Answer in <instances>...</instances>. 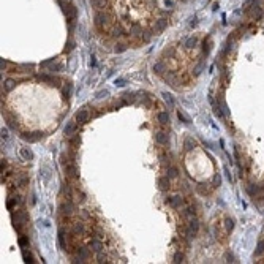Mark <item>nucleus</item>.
<instances>
[{
  "label": "nucleus",
  "mask_w": 264,
  "mask_h": 264,
  "mask_svg": "<svg viewBox=\"0 0 264 264\" xmlns=\"http://www.w3.org/2000/svg\"><path fill=\"white\" fill-rule=\"evenodd\" d=\"M59 210H60L62 215H65V217H71V215H73V212H75V204L67 199L65 203H62V204H60Z\"/></svg>",
  "instance_id": "2"
},
{
  "label": "nucleus",
  "mask_w": 264,
  "mask_h": 264,
  "mask_svg": "<svg viewBox=\"0 0 264 264\" xmlns=\"http://www.w3.org/2000/svg\"><path fill=\"white\" fill-rule=\"evenodd\" d=\"M166 175L169 179H175L179 175V169L175 166H169V168H168V171H166Z\"/></svg>",
  "instance_id": "18"
},
{
  "label": "nucleus",
  "mask_w": 264,
  "mask_h": 264,
  "mask_svg": "<svg viewBox=\"0 0 264 264\" xmlns=\"http://www.w3.org/2000/svg\"><path fill=\"white\" fill-rule=\"evenodd\" d=\"M117 85H123V79H119V81H116Z\"/></svg>",
  "instance_id": "48"
},
{
  "label": "nucleus",
  "mask_w": 264,
  "mask_h": 264,
  "mask_svg": "<svg viewBox=\"0 0 264 264\" xmlns=\"http://www.w3.org/2000/svg\"><path fill=\"white\" fill-rule=\"evenodd\" d=\"M220 185V175H215L214 177V187H218Z\"/></svg>",
  "instance_id": "44"
},
{
  "label": "nucleus",
  "mask_w": 264,
  "mask_h": 264,
  "mask_svg": "<svg viewBox=\"0 0 264 264\" xmlns=\"http://www.w3.org/2000/svg\"><path fill=\"white\" fill-rule=\"evenodd\" d=\"M81 215H82V218H87V220L90 218V215H89V212H87V210H82V212H81Z\"/></svg>",
  "instance_id": "45"
},
{
  "label": "nucleus",
  "mask_w": 264,
  "mask_h": 264,
  "mask_svg": "<svg viewBox=\"0 0 264 264\" xmlns=\"http://www.w3.org/2000/svg\"><path fill=\"white\" fill-rule=\"evenodd\" d=\"M116 52H119V54H120V52H125L127 51V44H123V43H119L117 46H116V49H114Z\"/></svg>",
  "instance_id": "30"
},
{
  "label": "nucleus",
  "mask_w": 264,
  "mask_h": 264,
  "mask_svg": "<svg viewBox=\"0 0 264 264\" xmlns=\"http://www.w3.org/2000/svg\"><path fill=\"white\" fill-rule=\"evenodd\" d=\"M158 122L162 125H168L169 123V116H168V113H158Z\"/></svg>",
  "instance_id": "20"
},
{
  "label": "nucleus",
  "mask_w": 264,
  "mask_h": 264,
  "mask_svg": "<svg viewBox=\"0 0 264 264\" xmlns=\"http://www.w3.org/2000/svg\"><path fill=\"white\" fill-rule=\"evenodd\" d=\"M92 6L97 11H103L105 6H106V0H92Z\"/></svg>",
  "instance_id": "14"
},
{
  "label": "nucleus",
  "mask_w": 264,
  "mask_h": 264,
  "mask_svg": "<svg viewBox=\"0 0 264 264\" xmlns=\"http://www.w3.org/2000/svg\"><path fill=\"white\" fill-rule=\"evenodd\" d=\"M65 175L68 179H78L79 177V174H78V169H76V166L75 165H70V166H67L65 168Z\"/></svg>",
  "instance_id": "10"
},
{
  "label": "nucleus",
  "mask_w": 264,
  "mask_h": 264,
  "mask_svg": "<svg viewBox=\"0 0 264 264\" xmlns=\"http://www.w3.org/2000/svg\"><path fill=\"white\" fill-rule=\"evenodd\" d=\"M0 168H2V172H3L5 168H6V160H2V165H0Z\"/></svg>",
  "instance_id": "46"
},
{
  "label": "nucleus",
  "mask_w": 264,
  "mask_h": 264,
  "mask_svg": "<svg viewBox=\"0 0 264 264\" xmlns=\"http://www.w3.org/2000/svg\"><path fill=\"white\" fill-rule=\"evenodd\" d=\"M113 35H114V36H122V35H123V29H122L120 26H116L114 30H113Z\"/></svg>",
  "instance_id": "28"
},
{
  "label": "nucleus",
  "mask_w": 264,
  "mask_h": 264,
  "mask_svg": "<svg viewBox=\"0 0 264 264\" xmlns=\"http://www.w3.org/2000/svg\"><path fill=\"white\" fill-rule=\"evenodd\" d=\"M21 157L24 160H32V158H33V152H32L29 147H22L21 149Z\"/></svg>",
  "instance_id": "17"
},
{
  "label": "nucleus",
  "mask_w": 264,
  "mask_h": 264,
  "mask_svg": "<svg viewBox=\"0 0 264 264\" xmlns=\"http://www.w3.org/2000/svg\"><path fill=\"white\" fill-rule=\"evenodd\" d=\"M71 233H73L75 236H82L85 234V225L79 220V221H75L73 223V228H71Z\"/></svg>",
  "instance_id": "4"
},
{
  "label": "nucleus",
  "mask_w": 264,
  "mask_h": 264,
  "mask_svg": "<svg viewBox=\"0 0 264 264\" xmlns=\"http://www.w3.org/2000/svg\"><path fill=\"white\" fill-rule=\"evenodd\" d=\"M198 229H199V223L198 220L193 217L190 221H188V231H190V237H195L196 233H198Z\"/></svg>",
  "instance_id": "8"
},
{
  "label": "nucleus",
  "mask_w": 264,
  "mask_h": 264,
  "mask_svg": "<svg viewBox=\"0 0 264 264\" xmlns=\"http://www.w3.org/2000/svg\"><path fill=\"white\" fill-rule=\"evenodd\" d=\"M133 100H134L133 93H125V95H123V105H127V103H131Z\"/></svg>",
  "instance_id": "31"
},
{
  "label": "nucleus",
  "mask_w": 264,
  "mask_h": 264,
  "mask_svg": "<svg viewBox=\"0 0 264 264\" xmlns=\"http://www.w3.org/2000/svg\"><path fill=\"white\" fill-rule=\"evenodd\" d=\"M19 245H21V247H27V245H29V237L21 236V239H19Z\"/></svg>",
  "instance_id": "34"
},
{
  "label": "nucleus",
  "mask_w": 264,
  "mask_h": 264,
  "mask_svg": "<svg viewBox=\"0 0 264 264\" xmlns=\"http://www.w3.org/2000/svg\"><path fill=\"white\" fill-rule=\"evenodd\" d=\"M93 21H95V27H97L100 32H105V30H108V26L111 24V16L103 13V11H97Z\"/></svg>",
  "instance_id": "1"
},
{
  "label": "nucleus",
  "mask_w": 264,
  "mask_h": 264,
  "mask_svg": "<svg viewBox=\"0 0 264 264\" xmlns=\"http://www.w3.org/2000/svg\"><path fill=\"white\" fill-rule=\"evenodd\" d=\"M90 248H92L93 252H97V253L101 252V250H103V242L100 241L98 237H93L92 241H90Z\"/></svg>",
  "instance_id": "12"
},
{
  "label": "nucleus",
  "mask_w": 264,
  "mask_h": 264,
  "mask_svg": "<svg viewBox=\"0 0 264 264\" xmlns=\"http://www.w3.org/2000/svg\"><path fill=\"white\" fill-rule=\"evenodd\" d=\"M0 67H2V70H3L5 67H6V62H5L3 59H2V62H0Z\"/></svg>",
  "instance_id": "47"
},
{
  "label": "nucleus",
  "mask_w": 264,
  "mask_h": 264,
  "mask_svg": "<svg viewBox=\"0 0 264 264\" xmlns=\"http://www.w3.org/2000/svg\"><path fill=\"white\" fill-rule=\"evenodd\" d=\"M59 2H62V0H59Z\"/></svg>",
  "instance_id": "50"
},
{
  "label": "nucleus",
  "mask_w": 264,
  "mask_h": 264,
  "mask_svg": "<svg viewBox=\"0 0 264 264\" xmlns=\"http://www.w3.org/2000/svg\"><path fill=\"white\" fill-rule=\"evenodd\" d=\"M71 93V85L68 84V87H65V89H63V97H65V98H68V95Z\"/></svg>",
  "instance_id": "39"
},
{
  "label": "nucleus",
  "mask_w": 264,
  "mask_h": 264,
  "mask_svg": "<svg viewBox=\"0 0 264 264\" xmlns=\"http://www.w3.org/2000/svg\"><path fill=\"white\" fill-rule=\"evenodd\" d=\"M225 226H226V231H233V228H234V221L231 220V218H226Z\"/></svg>",
  "instance_id": "32"
},
{
  "label": "nucleus",
  "mask_w": 264,
  "mask_h": 264,
  "mask_svg": "<svg viewBox=\"0 0 264 264\" xmlns=\"http://www.w3.org/2000/svg\"><path fill=\"white\" fill-rule=\"evenodd\" d=\"M158 188L162 191H168L171 188V182H169V177H168V175H163V177L158 179Z\"/></svg>",
  "instance_id": "7"
},
{
  "label": "nucleus",
  "mask_w": 264,
  "mask_h": 264,
  "mask_svg": "<svg viewBox=\"0 0 264 264\" xmlns=\"http://www.w3.org/2000/svg\"><path fill=\"white\" fill-rule=\"evenodd\" d=\"M22 258H24V261H26V262H35L33 261V258H32V255L30 253H27V250H22Z\"/></svg>",
  "instance_id": "27"
},
{
  "label": "nucleus",
  "mask_w": 264,
  "mask_h": 264,
  "mask_svg": "<svg viewBox=\"0 0 264 264\" xmlns=\"http://www.w3.org/2000/svg\"><path fill=\"white\" fill-rule=\"evenodd\" d=\"M52 62H54V59H49V60H46V62H41V67H43V68H46V67H49Z\"/></svg>",
  "instance_id": "42"
},
{
  "label": "nucleus",
  "mask_w": 264,
  "mask_h": 264,
  "mask_svg": "<svg viewBox=\"0 0 264 264\" xmlns=\"http://www.w3.org/2000/svg\"><path fill=\"white\" fill-rule=\"evenodd\" d=\"M264 252V241H261L259 244H258V250H256V255H261Z\"/></svg>",
  "instance_id": "38"
},
{
  "label": "nucleus",
  "mask_w": 264,
  "mask_h": 264,
  "mask_svg": "<svg viewBox=\"0 0 264 264\" xmlns=\"http://www.w3.org/2000/svg\"><path fill=\"white\" fill-rule=\"evenodd\" d=\"M21 138L26 139V141H30V142H35V141L43 138V133H40V131H36V133H22Z\"/></svg>",
  "instance_id": "6"
},
{
  "label": "nucleus",
  "mask_w": 264,
  "mask_h": 264,
  "mask_svg": "<svg viewBox=\"0 0 264 264\" xmlns=\"http://www.w3.org/2000/svg\"><path fill=\"white\" fill-rule=\"evenodd\" d=\"M62 196L63 199H68V201H71V188L68 185H63L62 187Z\"/></svg>",
  "instance_id": "22"
},
{
  "label": "nucleus",
  "mask_w": 264,
  "mask_h": 264,
  "mask_svg": "<svg viewBox=\"0 0 264 264\" xmlns=\"http://www.w3.org/2000/svg\"><path fill=\"white\" fill-rule=\"evenodd\" d=\"M168 203H169L174 209H180V207L183 206V198L179 196V195H175V196H171V198H168L166 199Z\"/></svg>",
  "instance_id": "5"
},
{
  "label": "nucleus",
  "mask_w": 264,
  "mask_h": 264,
  "mask_svg": "<svg viewBox=\"0 0 264 264\" xmlns=\"http://www.w3.org/2000/svg\"><path fill=\"white\" fill-rule=\"evenodd\" d=\"M154 70H155V73L163 75V71H165V65H163L162 62H158V63H155V65H154Z\"/></svg>",
  "instance_id": "26"
},
{
  "label": "nucleus",
  "mask_w": 264,
  "mask_h": 264,
  "mask_svg": "<svg viewBox=\"0 0 264 264\" xmlns=\"http://www.w3.org/2000/svg\"><path fill=\"white\" fill-rule=\"evenodd\" d=\"M73 47H75V41H73V40H70V41L67 43V46H65V49H63V52H70Z\"/></svg>",
  "instance_id": "33"
},
{
  "label": "nucleus",
  "mask_w": 264,
  "mask_h": 264,
  "mask_svg": "<svg viewBox=\"0 0 264 264\" xmlns=\"http://www.w3.org/2000/svg\"><path fill=\"white\" fill-rule=\"evenodd\" d=\"M166 26H168V19H158L155 22V26H154V30L155 32H162Z\"/></svg>",
  "instance_id": "16"
},
{
  "label": "nucleus",
  "mask_w": 264,
  "mask_h": 264,
  "mask_svg": "<svg viewBox=\"0 0 264 264\" xmlns=\"http://www.w3.org/2000/svg\"><path fill=\"white\" fill-rule=\"evenodd\" d=\"M27 183H29V177H27V175H21V177L18 179V187H26L27 185Z\"/></svg>",
  "instance_id": "25"
},
{
  "label": "nucleus",
  "mask_w": 264,
  "mask_h": 264,
  "mask_svg": "<svg viewBox=\"0 0 264 264\" xmlns=\"http://www.w3.org/2000/svg\"><path fill=\"white\" fill-rule=\"evenodd\" d=\"M172 259H174V262H183V255L182 253H175Z\"/></svg>",
  "instance_id": "35"
},
{
  "label": "nucleus",
  "mask_w": 264,
  "mask_h": 264,
  "mask_svg": "<svg viewBox=\"0 0 264 264\" xmlns=\"http://www.w3.org/2000/svg\"><path fill=\"white\" fill-rule=\"evenodd\" d=\"M87 120H89V111L87 109H81L79 113L76 114V122L79 123V125H82V123H85Z\"/></svg>",
  "instance_id": "9"
},
{
  "label": "nucleus",
  "mask_w": 264,
  "mask_h": 264,
  "mask_svg": "<svg viewBox=\"0 0 264 264\" xmlns=\"http://www.w3.org/2000/svg\"><path fill=\"white\" fill-rule=\"evenodd\" d=\"M155 139H157L158 144H168L169 142V136H168V133H165V131H158L155 134Z\"/></svg>",
  "instance_id": "13"
},
{
  "label": "nucleus",
  "mask_w": 264,
  "mask_h": 264,
  "mask_svg": "<svg viewBox=\"0 0 264 264\" xmlns=\"http://www.w3.org/2000/svg\"><path fill=\"white\" fill-rule=\"evenodd\" d=\"M79 144H81V138L73 134V138H71V141H70V146L73 149H76V147H79Z\"/></svg>",
  "instance_id": "24"
},
{
  "label": "nucleus",
  "mask_w": 264,
  "mask_h": 264,
  "mask_svg": "<svg viewBox=\"0 0 264 264\" xmlns=\"http://www.w3.org/2000/svg\"><path fill=\"white\" fill-rule=\"evenodd\" d=\"M163 98H165L166 103H169V106L174 105V101H172V98H171V95H169V93H163Z\"/></svg>",
  "instance_id": "36"
},
{
  "label": "nucleus",
  "mask_w": 264,
  "mask_h": 264,
  "mask_svg": "<svg viewBox=\"0 0 264 264\" xmlns=\"http://www.w3.org/2000/svg\"><path fill=\"white\" fill-rule=\"evenodd\" d=\"M261 16H262V8L259 5H255L250 11V18L253 21H258V19H261Z\"/></svg>",
  "instance_id": "11"
},
{
  "label": "nucleus",
  "mask_w": 264,
  "mask_h": 264,
  "mask_svg": "<svg viewBox=\"0 0 264 264\" xmlns=\"http://www.w3.org/2000/svg\"><path fill=\"white\" fill-rule=\"evenodd\" d=\"M195 44H196V38H190L187 41V47H193Z\"/></svg>",
  "instance_id": "40"
},
{
  "label": "nucleus",
  "mask_w": 264,
  "mask_h": 264,
  "mask_svg": "<svg viewBox=\"0 0 264 264\" xmlns=\"http://www.w3.org/2000/svg\"><path fill=\"white\" fill-rule=\"evenodd\" d=\"M130 33H131V36H138L139 33H142V29L138 26V24H131V27H130Z\"/></svg>",
  "instance_id": "23"
},
{
  "label": "nucleus",
  "mask_w": 264,
  "mask_h": 264,
  "mask_svg": "<svg viewBox=\"0 0 264 264\" xmlns=\"http://www.w3.org/2000/svg\"><path fill=\"white\" fill-rule=\"evenodd\" d=\"M65 134L68 136V138H71L73 134H76V131H78V122H76V119L75 120H70V122H67V125H65Z\"/></svg>",
  "instance_id": "3"
},
{
  "label": "nucleus",
  "mask_w": 264,
  "mask_h": 264,
  "mask_svg": "<svg viewBox=\"0 0 264 264\" xmlns=\"http://www.w3.org/2000/svg\"><path fill=\"white\" fill-rule=\"evenodd\" d=\"M177 117L180 119V120H182L183 123H190V119H188V117H187L185 114H183L182 111H177Z\"/></svg>",
  "instance_id": "29"
},
{
  "label": "nucleus",
  "mask_w": 264,
  "mask_h": 264,
  "mask_svg": "<svg viewBox=\"0 0 264 264\" xmlns=\"http://www.w3.org/2000/svg\"><path fill=\"white\" fill-rule=\"evenodd\" d=\"M78 196H79L78 199H79V201H81V203H82V201H85V195L82 193V191H79V190H78Z\"/></svg>",
  "instance_id": "43"
},
{
  "label": "nucleus",
  "mask_w": 264,
  "mask_h": 264,
  "mask_svg": "<svg viewBox=\"0 0 264 264\" xmlns=\"http://www.w3.org/2000/svg\"><path fill=\"white\" fill-rule=\"evenodd\" d=\"M183 147H185L187 152L193 150V149H195V141L191 139V138H185V141H183Z\"/></svg>",
  "instance_id": "21"
},
{
  "label": "nucleus",
  "mask_w": 264,
  "mask_h": 264,
  "mask_svg": "<svg viewBox=\"0 0 264 264\" xmlns=\"http://www.w3.org/2000/svg\"><path fill=\"white\" fill-rule=\"evenodd\" d=\"M60 163H62L63 168H67V166H70V165H75V163H73V160H71V158L68 157V154H63V155L60 157Z\"/></svg>",
  "instance_id": "19"
},
{
  "label": "nucleus",
  "mask_w": 264,
  "mask_h": 264,
  "mask_svg": "<svg viewBox=\"0 0 264 264\" xmlns=\"http://www.w3.org/2000/svg\"><path fill=\"white\" fill-rule=\"evenodd\" d=\"M16 87V81L14 79H11V78H8L6 81L3 82V89H5V92H11L13 89Z\"/></svg>",
  "instance_id": "15"
},
{
  "label": "nucleus",
  "mask_w": 264,
  "mask_h": 264,
  "mask_svg": "<svg viewBox=\"0 0 264 264\" xmlns=\"http://www.w3.org/2000/svg\"><path fill=\"white\" fill-rule=\"evenodd\" d=\"M2 136H3V138H5V139L8 138V134H6V130H2Z\"/></svg>",
  "instance_id": "49"
},
{
  "label": "nucleus",
  "mask_w": 264,
  "mask_h": 264,
  "mask_svg": "<svg viewBox=\"0 0 264 264\" xmlns=\"http://www.w3.org/2000/svg\"><path fill=\"white\" fill-rule=\"evenodd\" d=\"M97 259H98V262H105L106 261V256L103 255V252H98L97 253Z\"/></svg>",
  "instance_id": "37"
},
{
  "label": "nucleus",
  "mask_w": 264,
  "mask_h": 264,
  "mask_svg": "<svg viewBox=\"0 0 264 264\" xmlns=\"http://www.w3.org/2000/svg\"><path fill=\"white\" fill-rule=\"evenodd\" d=\"M195 214H196V210H195V207H193V206L187 207V215H195Z\"/></svg>",
  "instance_id": "41"
}]
</instances>
